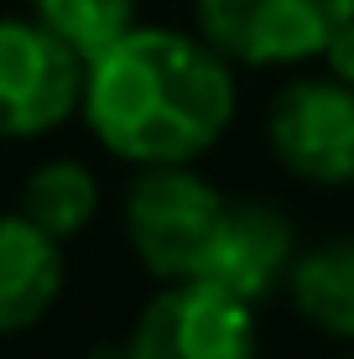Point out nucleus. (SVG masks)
I'll return each mask as SVG.
<instances>
[{"label":"nucleus","mask_w":354,"mask_h":359,"mask_svg":"<svg viewBox=\"0 0 354 359\" xmlns=\"http://www.w3.org/2000/svg\"><path fill=\"white\" fill-rule=\"evenodd\" d=\"M83 359H130V344H94Z\"/></svg>","instance_id":"obj_13"},{"label":"nucleus","mask_w":354,"mask_h":359,"mask_svg":"<svg viewBox=\"0 0 354 359\" xmlns=\"http://www.w3.org/2000/svg\"><path fill=\"white\" fill-rule=\"evenodd\" d=\"M224 208L229 198L209 177H198L193 162L141 167L125 188V240L151 276H198Z\"/></svg>","instance_id":"obj_2"},{"label":"nucleus","mask_w":354,"mask_h":359,"mask_svg":"<svg viewBox=\"0 0 354 359\" xmlns=\"http://www.w3.org/2000/svg\"><path fill=\"white\" fill-rule=\"evenodd\" d=\"M83 57L36 16H0V141H32L79 115Z\"/></svg>","instance_id":"obj_3"},{"label":"nucleus","mask_w":354,"mask_h":359,"mask_svg":"<svg viewBox=\"0 0 354 359\" xmlns=\"http://www.w3.org/2000/svg\"><path fill=\"white\" fill-rule=\"evenodd\" d=\"M318 57L328 63V73H334L339 83H349V89H354V16H344V21L334 27V36L323 42Z\"/></svg>","instance_id":"obj_12"},{"label":"nucleus","mask_w":354,"mask_h":359,"mask_svg":"<svg viewBox=\"0 0 354 359\" xmlns=\"http://www.w3.org/2000/svg\"><path fill=\"white\" fill-rule=\"evenodd\" d=\"M63 292V250L27 214H0V333L42 323Z\"/></svg>","instance_id":"obj_8"},{"label":"nucleus","mask_w":354,"mask_h":359,"mask_svg":"<svg viewBox=\"0 0 354 359\" xmlns=\"http://www.w3.org/2000/svg\"><path fill=\"white\" fill-rule=\"evenodd\" d=\"M287 287L297 313L328 339H354V234L292 255Z\"/></svg>","instance_id":"obj_9"},{"label":"nucleus","mask_w":354,"mask_h":359,"mask_svg":"<svg viewBox=\"0 0 354 359\" xmlns=\"http://www.w3.org/2000/svg\"><path fill=\"white\" fill-rule=\"evenodd\" d=\"M271 151L292 177L318 188H349L354 182V89L328 79H297L276 94L271 120Z\"/></svg>","instance_id":"obj_6"},{"label":"nucleus","mask_w":354,"mask_h":359,"mask_svg":"<svg viewBox=\"0 0 354 359\" xmlns=\"http://www.w3.org/2000/svg\"><path fill=\"white\" fill-rule=\"evenodd\" d=\"M32 16L57 32L79 57H94L125 27H136V0H32Z\"/></svg>","instance_id":"obj_11"},{"label":"nucleus","mask_w":354,"mask_h":359,"mask_svg":"<svg viewBox=\"0 0 354 359\" xmlns=\"http://www.w3.org/2000/svg\"><path fill=\"white\" fill-rule=\"evenodd\" d=\"M21 214L63 245L94 224V214H100V177L83 162H68V156L42 162L27 177V188H21Z\"/></svg>","instance_id":"obj_10"},{"label":"nucleus","mask_w":354,"mask_h":359,"mask_svg":"<svg viewBox=\"0 0 354 359\" xmlns=\"http://www.w3.org/2000/svg\"><path fill=\"white\" fill-rule=\"evenodd\" d=\"M79 115L130 167L198 162L235 120V63L193 32L125 27L83 57Z\"/></svg>","instance_id":"obj_1"},{"label":"nucleus","mask_w":354,"mask_h":359,"mask_svg":"<svg viewBox=\"0 0 354 359\" xmlns=\"http://www.w3.org/2000/svg\"><path fill=\"white\" fill-rule=\"evenodd\" d=\"M292 255H297V234L276 203H229L198 276L255 307L287 281Z\"/></svg>","instance_id":"obj_7"},{"label":"nucleus","mask_w":354,"mask_h":359,"mask_svg":"<svg viewBox=\"0 0 354 359\" xmlns=\"http://www.w3.org/2000/svg\"><path fill=\"white\" fill-rule=\"evenodd\" d=\"M354 0H198V36L224 63L282 68L323 53Z\"/></svg>","instance_id":"obj_5"},{"label":"nucleus","mask_w":354,"mask_h":359,"mask_svg":"<svg viewBox=\"0 0 354 359\" xmlns=\"http://www.w3.org/2000/svg\"><path fill=\"white\" fill-rule=\"evenodd\" d=\"M130 359H255V307L203 276L167 281L130 328Z\"/></svg>","instance_id":"obj_4"}]
</instances>
